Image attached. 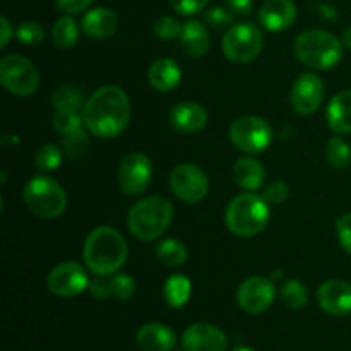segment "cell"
Listing matches in <instances>:
<instances>
[{
  "instance_id": "obj_7",
  "label": "cell",
  "mask_w": 351,
  "mask_h": 351,
  "mask_svg": "<svg viewBox=\"0 0 351 351\" xmlns=\"http://www.w3.org/2000/svg\"><path fill=\"white\" fill-rule=\"evenodd\" d=\"M264 47V36L252 23H239L228 27L221 41L225 57L235 64H247L259 57Z\"/></svg>"
},
{
  "instance_id": "obj_18",
  "label": "cell",
  "mask_w": 351,
  "mask_h": 351,
  "mask_svg": "<svg viewBox=\"0 0 351 351\" xmlns=\"http://www.w3.org/2000/svg\"><path fill=\"white\" fill-rule=\"evenodd\" d=\"M297 19V7L291 0H266L259 10L263 27L271 33L288 29Z\"/></svg>"
},
{
  "instance_id": "obj_19",
  "label": "cell",
  "mask_w": 351,
  "mask_h": 351,
  "mask_svg": "<svg viewBox=\"0 0 351 351\" xmlns=\"http://www.w3.org/2000/svg\"><path fill=\"white\" fill-rule=\"evenodd\" d=\"M81 27L91 40H108L119 29V16L106 7H95L84 14Z\"/></svg>"
},
{
  "instance_id": "obj_38",
  "label": "cell",
  "mask_w": 351,
  "mask_h": 351,
  "mask_svg": "<svg viewBox=\"0 0 351 351\" xmlns=\"http://www.w3.org/2000/svg\"><path fill=\"white\" fill-rule=\"evenodd\" d=\"M263 197L269 206L281 204V202L287 201V197H288V185L285 184L283 180L271 182V184L264 189Z\"/></svg>"
},
{
  "instance_id": "obj_29",
  "label": "cell",
  "mask_w": 351,
  "mask_h": 351,
  "mask_svg": "<svg viewBox=\"0 0 351 351\" xmlns=\"http://www.w3.org/2000/svg\"><path fill=\"white\" fill-rule=\"evenodd\" d=\"M326 161L336 170H345L351 163V147L341 137H331L326 144Z\"/></svg>"
},
{
  "instance_id": "obj_15",
  "label": "cell",
  "mask_w": 351,
  "mask_h": 351,
  "mask_svg": "<svg viewBox=\"0 0 351 351\" xmlns=\"http://www.w3.org/2000/svg\"><path fill=\"white\" fill-rule=\"evenodd\" d=\"M226 345L225 332L209 322H195L182 335V346L187 351H225Z\"/></svg>"
},
{
  "instance_id": "obj_4",
  "label": "cell",
  "mask_w": 351,
  "mask_h": 351,
  "mask_svg": "<svg viewBox=\"0 0 351 351\" xmlns=\"http://www.w3.org/2000/svg\"><path fill=\"white\" fill-rule=\"evenodd\" d=\"M293 53L300 64L314 71L336 67L343 57L341 40L322 29H308L298 34L293 43Z\"/></svg>"
},
{
  "instance_id": "obj_32",
  "label": "cell",
  "mask_w": 351,
  "mask_h": 351,
  "mask_svg": "<svg viewBox=\"0 0 351 351\" xmlns=\"http://www.w3.org/2000/svg\"><path fill=\"white\" fill-rule=\"evenodd\" d=\"M62 160H64V151L50 143L38 147L34 154V167L41 171H53L60 167Z\"/></svg>"
},
{
  "instance_id": "obj_25",
  "label": "cell",
  "mask_w": 351,
  "mask_h": 351,
  "mask_svg": "<svg viewBox=\"0 0 351 351\" xmlns=\"http://www.w3.org/2000/svg\"><path fill=\"white\" fill-rule=\"evenodd\" d=\"M192 293V283L184 274H173L167 280L163 288L165 300L170 307L180 308L189 302Z\"/></svg>"
},
{
  "instance_id": "obj_40",
  "label": "cell",
  "mask_w": 351,
  "mask_h": 351,
  "mask_svg": "<svg viewBox=\"0 0 351 351\" xmlns=\"http://www.w3.org/2000/svg\"><path fill=\"white\" fill-rule=\"evenodd\" d=\"M209 0H170V5L177 10L180 16H194L202 12Z\"/></svg>"
},
{
  "instance_id": "obj_41",
  "label": "cell",
  "mask_w": 351,
  "mask_h": 351,
  "mask_svg": "<svg viewBox=\"0 0 351 351\" xmlns=\"http://www.w3.org/2000/svg\"><path fill=\"white\" fill-rule=\"evenodd\" d=\"M89 293L96 300H108L113 298L112 295V287H110V276H96V280H93L89 283Z\"/></svg>"
},
{
  "instance_id": "obj_17",
  "label": "cell",
  "mask_w": 351,
  "mask_h": 351,
  "mask_svg": "<svg viewBox=\"0 0 351 351\" xmlns=\"http://www.w3.org/2000/svg\"><path fill=\"white\" fill-rule=\"evenodd\" d=\"M208 112L197 101H182L170 112V123L182 134L201 132L208 125Z\"/></svg>"
},
{
  "instance_id": "obj_36",
  "label": "cell",
  "mask_w": 351,
  "mask_h": 351,
  "mask_svg": "<svg viewBox=\"0 0 351 351\" xmlns=\"http://www.w3.org/2000/svg\"><path fill=\"white\" fill-rule=\"evenodd\" d=\"M182 26L180 21L175 19L171 16H161L154 21L153 24V31L160 40H175L177 36H180L182 33Z\"/></svg>"
},
{
  "instance_id": "obj_20",
  "label": "cell",
  "mask_w": 351,
  "mask_h": 351,
  "mask_svg": "<svg viewBox=\"0 0 351 351\" xmlns=\"http://www.w3.org/2000/svg\"><path fill=\"white\" fill-rule=\"evenodd\" d=\"M136 341L144 351H171L177 345V335L168 326L149 322L137 331Z\"/></svg>"
},
{
  "instance_id": "obj_34",
  "label": "cell",
  "mask_w": 351,
  "mask_h": 351,
  "mask_svg": "<svg viewBox=\"0 0 351 351\" xmlns=\"http://www.w3.org/2000/svg\"><path fill=\"white\" fill-rule=\"evenodd\" d=\"M110 287H112V295L117 300H130L136 295V281L129 274H113L110 276Z\"/></svg>"
},
{
  "instance_id": "obj_39",
  "label": "cell",
  "mask_w": 351,
  "mask_h": 351,
  "mask_svg": "<svg viewBox=\"0 0 351 351\" xmlns=\"http://www.w3.org/2000/svg\"><path fill=\"white\" fill-rule=\"evenodd\" d=\"M336 233L341 249L351 256V213H346L336 221Z\"/></svg>"
},
{
  "instance_id": "obj_1",
  "label": "cell",
  "mask_w": 351,
  "mask_h": 351,
  "mask_svg": "<svg viewBox=\"0 0 351 351\" xmlns=\"http://www.w3.org/2000/svg\"><path fill=\"white\" fill-rule=\"evenodd\" d=\"M86 130L99 139L119 137L130 120V101L119 86H103L96 89L82 108Z\"/></svg>"
},
{
  "instance_id": "obj_35",
  "label": "cell",
  "mask_w": 351,
  "mask_h": 351,
  "mask_svg": "<svg viewBox=\"0 0 351 351\" xmlns=\"http://www.w3.org/2000/svg\"><path fill=\"white\" fill-rule=\"evenodd\" d=\"M89 139L86 130H79V132L69 134V136H64V153L67 154L72 160H79L82 154L88 151Z\"/></svg>"
},
{
  "instance_id": "obj_31",
  "label": "cell",
  "mask_w": 351,
  "mask_h": 351,
  "mask_svg": "<svg viewBox=\"0 0 351 351\" xmlns=\"http://www.w3.org/2000/svg\"><path fill=\"white\" fill-rule=\"evenodd\" d=\"M53 127L62 134V136H69L82 130L84 125V119L79 110H55L53 113Z\"/></svg>"
},
{
  "instance_id": "obj_30",
  "label": "cell",
  "mask_w": 351,
  "mask_h": 351,
  "mask_svg": "<svg viewBox=\"0 0 351 351\" xmlns=\"http://www.w3.org/2000/svg\"><path fill=\"white\" fill-rule=\"evenodd\" d=\"M281 300L291 311H298V308L305 307L308 302V291L305 285L298 280H288L285 281L281 287Z\"/></svg>"
},
{
  "instance_id": "obj_44",
  "label": "cell",
  "mask_w": 351,
  "mask_h": 351,
  "mask_svg": "<svg viewBox=\"0 0 351 351\" xmlns=\"http://www.w3.org/2000/svg\"><path fill=\"white\" fill-rule=\"evenodd\" d=\"M14 36V27L5 16L0 17V47L5 48Z\"/></svg>"
},
{
  "instance_id": "obj_42",
  "label": "cell",
  "mask_w": 351,
  "mask_h": 351,
  "mask_svg": "<svg viewBox=\"0 0 351 351\" xmlns=\"http://www.w3.org/2000/svg\"><path fill=\"white\" fill-rule=\"evenodd\" d=\"M57 7L65 14H79L91 7L96 0H55Z\"/></svg>"
},
{
  "instance_id": "obj_14",
  "label": "cell",
  "mask_w": 351,
  "mask_h": 351,
  "mask_svg": "<svg viewBox=\"0 0 351 351\" xmlns=\"http://www.w3.org/2000/svg\"><path fill=\"white\" fill-rule=\"evenodd\" d=\"M324 91V82L321 81V77L317 74H312V72H305V74L298 75L293 88H291V106L300 115H312L322 105Z\"/></svg>"
},
{
  "instance_id": "obj_11",
  "label": "cell",
  "mask_w": 351,
  "mask_h": 351,
  "mask_svg": "<svg viewBox=\"0 0 351 351\" xmlns=\"http://www.w3.org/2000/svg\"><path fill=\"white\" fill-rule=\"evenodd\" d=\"M153 178V163L143 153H129L119 165V185L125 195L136 197L146 192Z\"/></svg>"
},
{
  "instance_id": "obj_2",
  "label": "cell",
  "mask_w": 351,
  "mask_h": 351,
  "mask_svg": "<svg viewBox=\"0 0 351 351\" xmlns=\"http://www.w3.org/2000/svg\"><path fill=\"white\" fill-rule=\"evenodd\" d=\"M127 242L113 226H98L86 237L82 259L95 276H113L127 261Z\"/></svg>"
},
{
  "instance_id": "obj_27",
  "label": "cell",
  "mask_w": 351,
  "mask_h": 351,
  "mask_svg": "<svg viewBox=\"0 0 351 351\" xmlns=\"http://www.w3.org/2000/svg\"><path fill=\"white\" fill-rule=\"evenodd\" d=\"M51 105L55 110H79L84 108L86 101L82 91L74 84H64L51 95Z\"/></svg>"
},
{
  "instance_id": "obj_46",
  "label": "cell",
  "mask_w": 351,
  "mask_h": 351,
  "mask_svg": "<svg viewBox=\"0 0 351 351\" xmlns=\"http://www.w3.org/2000/svg\"><path fill=\"white\" fill-rule=\"evenodd\" d=\"M233 351H254L252 348H247V346H240V348H235Z\"/></svg>"
},
{
  "instance_id": "obj_13",
  "label": "cell",
  "mask_w": 351,
  "mask_h": 351,
  "mask_svg": "<svg viewBox=\"0 0 351 351\" xmlns=\"http://www.w3.org/2000/svg\"><path fill=\"white\" fill-rule=\"evenodd\" d=\"M276 288L266 276H250L237 290V302L247 314H261L273 305Z\"/></svg>"
},
{
  "instance_id": "obj_6",
  "label": "cell",
  "mask_w": 351,
  "mask_h": 351,
  "mask_svg": "<svg viewBox=\"0 0 351 351\" xmlns=\"http://www.w3.org/2000/svg\"><path fill=\"white\" fill-rule=\"evenodd\" d=\"M23 199L26 208L43 219L58 218L67 208V194L62 185L48 175H36L31 178L24 185Z\"/></svg>"
},
{
  "instance_id": "obj_5",
  "label": "cell",
  "mask_w": 351,
  "mask_h": 351,
  "mask_svg": "<svg viewBox=\"0 0 351 351\" xmlns=\"http://www.w3.org/2000/svg\"><path fill=\"white\" fill-rule=\"evenodd\" d=\"M269 221V204L256 192H243L230 201L225 213L226 228L237 237H256Z\"/></svg>"
},
{
  "instance_id": "obj_8",
  "label": "cell",
  "mask_w": 351,
  "mask_h": 351,
  "mask_svg": "<svg viewBox=\"0 0 351 351\" xmlns=\"http://www.w3.org/2000/svg\"><path fill=\"white\" fill-rule=\"evenodd\" d=\"M0 84L16 96H31L40 88V72L29 58L10 53L0 60Z\"/></svg>"
},
{
  "instance_id": "obj_37",
  "label": "cell",
  "mask_w": 351,
  "mask_h": 351,
  "mask_svg": "<svg viewBox=\"0 0 351 351\" xmlns=\"http://www.w3.org/2000/svg\"><path fill=\"white\" fill-rule=\"evenodd\" d=\"M206 23L211 24L213 27H228L233 26V19L235 14L228 9V7H213V9L206 10L204 14Z\"/></svg>"
},
{
  "instance_id": "obj_23",
  "label": "cell",
  "mask_w": 351,
  "mask_h": 351,
  "mask_svg": "<svg viewBox=\"0 0 351 351\" xmlns=\"http://www.w3.org/2000/svg\"><path fill=\"white\" fill-rule=\"evenodd\" d=\"M233 180L247 192H256L266 180V168L256 158L243 156L233 165Z\"/></svg>"
},
{
  "instance_id": "obj_22",
  "label": "cell",
  "mask_w": 351,
  "mask_h": 351,
  "mask_svg": "<svg viewBox=\"0 0 351 351\" xmlns=\"http://www.w3.org/2000/svg\"><path fill=\"white\" fill-rule=\"evenodd\" d=\"M326 119L332 132H351V89H343L332 96L326 110Z\"/></svg>"
},
{
  "instance_id": "obj_16",
  "label": "cell",
  "mask_w": 351,
  "mask_h": 351,
  "mask_svg": "<svg viewBox=\"0 0 351 351\" xmlns=\"http://www.w3.org/2000/svg\"><path fill=\"white\" fill-rule=\"evenodd\" d=\"M317 302L321 308L336 317L351 314V283L343 280H329L319 287Z\"/></svg>"
},
{
  "instance_id": "obj_10",
  "label": "cell",
  "mask_w": 351,
  "mask_h": 351,
  "mask_svg": "<svg viewBox=\"0 0 351 351\" xmlns=\"http://www.w3.org/2000/svg\"><path fill=\"white\" fill-rule=\"evenodd\" d=\"M88 267L75 261H65V263L57 264L50 271L47 278V287L50 293L60 298H72L81 295L82 291L89 288Z\"/></svg>"
},
{
  "instance_id": "obj_24",
  "label": "cell",
  "mask_w": 351,
  "mask_h": 351,
  "mask_svg": "<svg viewBox=\"0 0 351 351\" xmlns=\"http://www.w3.org/2000/svg\"><path fill=\"white\" fill-rule=\"evenodd\" d=\"M180 45L189 57H202L209 48V33L204 24L197 19L184 23L180 33Z\"/></svg>"
},
{
  "instance_id": "obj_28",
  "label": "cell",
  "mask_w": 351,
  "mask_h": 351,
  "mask_svg": "<svg viewBox=\"0 0 351 351\" xmlns=\"http://www.w3.org/2000/svg\"><path fill=\"white\" fill-rule=\"evenodd\" d=\"M51 40L60 48H72L79 41V26L71 16L57 19L51 27Z\"/></svg>"
},
{
  "instance_id": "obj_26",
  "label": "cell",
  "mask_w": 351,
  "mask_h": 351,
  "mask_svg": "<svg viewBox=\"0 0 351 351\" xmlns=\"http://www.w3.org/2000/svg\"><path fill=\"white\" fill-rule=\"evenodd\" d=\"M187 256V247L177 239H165L156 245L158 261L167 267H180Z\"/></svg>"
},
{
  "instance_id": "obj_43",
  "label": "cell",
  "mask_w": 351,
  "mask_h": 351,
  "mask_svg": "<svg viewBox=\"0 0 351 351\" xmlns=\"http://www.w3.org/2000/svg\"><path fill=\"white\" fill-rule=\"evenodd\" d=\"M226 7L237 16H249L252 12L254 0H225Z\"/></svg>"
},
{
  "instance_id": "obj_12",
  "label": "cell",
  "mask_w": 351,
  "mask_h": 351,
  "mask_svg": "<svg viewBox=\"0 0 351 351\" xmlns=\"http://www.w3.org/2000/svg\"><path fill=\"white\" fill-rule=\"evenodd\" d=\"M170 187L180 201L197 204L208 195L209 180L204 171L192 163H182L170 175Z\"/></svg>"
},
{
  "instance_id": "obj_3",
  "label": "cell",
  "mask_w": 351,
  "mask_h": 351,
  "mask_svg": "<svg viewBox=\"0 0 351 351\" xmlns=\"http://www.w3.org/2000/svg\"><path fill=\"white\" fill-rule=\"evenodd\" d=\"M173 219V206L161 195L141 199L127 215V226L137 240L153 242L158 240Z\"/></svg>"
},
{
  "instance_id": "obj_45",
  "label": "cell",
  "mask_w": 351,
  "mask_h": 351,
  "mask_svg": "<svg viewBox=\"0 0 351 351\" xmlns=\"http://www.w3.org/2000/svg\"><path fill=\"white\" fill-rule=\"evenodd\" d=\"M341 43L345 45L346 48H350V50H351V26H348L345 31H343Z\"/></svg>"
},
{
  "instance_id": "obj_33",
  "label": "cell",
  "mask_w": 351,
  "mask_h": 351,
  "mask_svg": "<svg viewBox=\"0 0 351 351\" xmlns=\"http://www.w3.org/2000/svg\"><path fill=\"white\" fill-rule=\"evenodd\" d=\"M16 38L19 43L34 47V45H40L45 40V29L36 21H24L17 26Z\"/></svg>"
},
{
  "instance_id": "obj_47",
  "label": "cell",
  "mask_w": 351,
  "mask_h": 351,
  "mask_svg": "<svg viewBox=\"0 0 351 351\" xmlns=\"http://www.w3.org/2000/svg\"><path fill=\"white\" fill-rule=\"evenodd\" d=\"M171 351H187L185 348H182V350H171Z\"/></svg>"
},
{
  "instance_id": "obj_9",
  "label": "cell",
  "mask_w": 351,
  "mask_h": 351,
  "mask_svg": "<svg viewBox=\"0 0 351 351\" xmlns=\"http://www.w3.org/2000/svg\"><path fill=\"white\" fill-rule=\"evenodd\" d=\"M273 137L269 122L256 115L240 117L230 125V141L247 154L264 153L273 143Z\"/></svg>"
},
{
  "instance_id": "obj_21",
  "label": "cell",
  "mask_w": 351,
  "mask_h": 351,
  "mask_svg": "<svg viewBox=\"0 0 351 351\" xmlns=\"http://www.w3.org/2000/svg\"><path fill=\"white\" fill-rule=\"evenodd\" d=\"M147 81L156 91L170 93L180 84L182 71L171 58H158L147 69Z\"/></svg>"
}]
</instances>
